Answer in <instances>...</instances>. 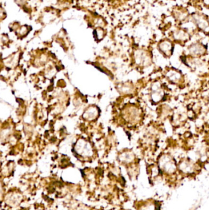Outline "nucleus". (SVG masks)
Returning a JSON list of instances; mask_svg holds the SVG:
<instances>
[{
    "instance_id": "2",
    "label": "nucleus",
    "mask_w": 209,
    "mask_h": 210,
    "mask_svg": "<svg viewBox=\"0 0 209 210\" xmlns=\"http://www.w3.org/2000/svg\"><path fill=\"white\" fill-rule=\"evenodd\" d=\"M159 47H160V49L161 50V51L163 52L166 54L169 52L172 48L171 44L167 41H164V42L161 43Z\"/></svg>"
},
{
    "instance_id": "1",
    "label": "nucleus",
    "mask_w": 209,
    "mask_h": 210,
    "mask_svg": "<svg viewBox=\"0 0 209 210\" xmlns=\"http://www.w3.org/2000/svg\"><path fill=\"white\" fill-rule=\"evenodd\" d=\"M190 51L191 54L194 55H199L203 52L204 48L202 47L201 45L196 44L190 47Z\"/></svg>"
},
{
    "instance_id": "3",
    "label": "nucleus",
    "mask_w": 209,
    "mask_h": 210,
    "mask_svg": "<svg viewBox=\"0 0 209 210\" xmlns=\"http://www.w3.org/2000/svg\"><path fill=\"white\" fill-rule=\"evenodd\" d=\"M196 20L197 24L198 25V27L199 28H201V29L204 30V29H206V28L209 27L208 22H207L206 20H205L203 17H199L196 19Z\"/></svg>"
}]
</instances>
